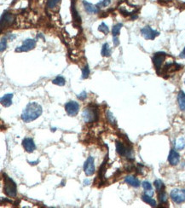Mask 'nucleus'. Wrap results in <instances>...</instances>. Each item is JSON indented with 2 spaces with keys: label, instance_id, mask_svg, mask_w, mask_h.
Returning a JSON list of instances; mask_svg holds the SVG:
<instances>
[{
  "label": "nucleus",
  "instance_id": "nucleus-1",
  "mask_svg": "<svg viewBox=\"0 0 185 208\" xmlns=\"http://www.w3.org/2000/svg\"><path fill=\"white\" fill-rule=\"evenodd\" d=\"M43 113V109L39 103L33 102H29L26 106V108L23 109L22 113V121L25 123H29L37 120L38 118Z\"/></svg>",
  "mask_w": 185,
  "mask_h": 208
},
{
  "label": "nucleus",
  "instance_id": "nucleus-2",
  "mask_svg": "<svg viewBox=\"0 0 185 208\" xmlns=\"http://www.w3.org/2000/svg\"><path fill=\"white\" fill-rule=\"evenodd\" d=\"M3 176H4V192H5V194L11 198L16 197V195H17L16 183L5 173L3 174Z\"/></svg>",
  "mask_w": 185,
  "mask_h": 208
},
{
  "label": "nucleus",
  "instance_id": "nucleus-3",
  "mask_svg": "<svg viewBox=\"0 0 185 208\" xmlns=\"http://www.w3.org/2000/svg\"><path fill=\"white\" fill-rule=\"evenodd\" d=\"M82 116L84 119V121L86 123L96 121L98 120V110L96 107L89 106L84 109Z\"/></svg>",
  "mask_w": 185,
  "mask_h": 208
},
{
  "label": "nucleus",
  "instance_id": "nucleus-4",
  "mask_svg": "<svg viewBox=\"0 0 185 208\" xmlns=\"http://www.w3.org/2000/svg\"><path fill=\"white\" fill-rule=\"evenodd\" d=\"M116 151L118 154L120 156H126L129 160H133L132 158V148L129 146H126L120 141H116Z\"/></svg>",
  "mask_w": 185,
  "mask_h": 208
},
{
  "label": "nucleus",
  "instance_id": "nucleus-5",
  "mask_svg": "<svg viewBox=\"0 0 185 208\" xmlns=\"http://www.w3.org/2000/svg\"><path fill=\"white\" fill-rule=\"evenodd\" d=\"M170 197L172 200L176 204H182L185 202V189H174L171 191Z\"/></svg>",
  "mask_w": 185,
  "mask_h": 208
},
{
  "label": "nucleus",
  "instance_id": "nucleus-6",
  "mask_svg": "<svg viewBox=\"0 0 185 208\" xmlns=\"http://www.w3.org/2000/svg\"><path fill=\"white\" fill-rule=\"evenodd\" d=\"M65 110L67 113L70 117H74L76 116L79 111V104L77 102L74 101H70L68 102L65 104Z\"/></svg>",
  "mask_w": 185,
  "mask_h": 208
},
{
  "label": "nucleus",
  "instance_id": "nucleus-7",
  "mask_svg": "<svg viewBox=\"0 0 185 208\" xmlns=\"http://www.w3.org/2000/svg\"><path fill=\"white\" fill-rule=\"evenodd\" d=\"M166 54L165 52H156L154 57H153V63L155 67V69L157 71V73L159 74V71L161 69V66L163 64L164 61L166 59Z\"/></svg>",
  "mask_w": 185,
  "mask_h": 208
},
{
  "label": "nucleus",
  "instance_id": "nucleus-8",
  "mask_svg": "<svg viewBox=\"0 0 185 208\" xmlns=\"http://www.w3.org/2000/svg\"><path fill=\"white\" fill-rule=\"evenodd\" d=\"M141 34L147 40H154L157 36H159V33L152 29L149 26H146L141 29Z\"/></svg>",
  "mask_w": 185,
  "mask_h": 208
},
{
  "label": "nucleus",
  "instance_id": "nucleus-9",
  "mask_svg": "<svg viewBox=\"0 0 185 208\" xmlns=\"http://www.w3.org/2000/svg\"><path fill=\"white\" fill-rule=\"evenodd\" d=\"M95 161L92 156H89L84 164V172L86 176L90 177L95 173Z\"/></svg>",
  "mask_w": 185,
  "mask_h": 208
},
{
  "label": "nucleus",
  "instance_id": "nucleus-10",
  "mask_svg": "<svg viewBox=\"0 0 185 208\" xmlns=\"http://www.w3.org/2000/svg\"><path fill=\"white\" fill-rule=\"evenodd\" d=\"M35 46H36V41L34 39H25L22 45L16 49V52H27L31 50H33Z\"/></svg>",
  "mask_w": 185,
  "mask_h": 208
},
{
  "label": "nucleus",
  "instance_id": "nucleus-11",
  "mask_svg": "<svg viewBox=\"0 0 185 208\" xmlns=\"http://www.w3.org/2000/svg\"><path fill=\"white\" fill-rule=\"evenodd\" d=\"M14 21H15V16L5 11L1 17V27L4 28L5 26H10L14 22Z\"/></svg>",
  "mask_w": 185,
  "mask_h": 208
},
{
  "label": "nucleus",
  "instance_id": "nucleus-12",
  "mask_svg": "<svg viewBox=\"0 0 185 208\" xmlns=\"http://www.w3.org/2000/svg\"><path fill=\"white\" fill-rule=\"evenodd\" d=\"M22 146L27 153H33L36 149L34 141L30 137H26L22 141Z\"/></svg>",
  "mask_w": 185,
  "mask_h": 208
},
{
  "label": "nucleus",
  "instance_id": "nucleus-13",
  "mask_svg": "<svg viewBox=\"0 0 185 208\" xmlns=\"http://www.w3.org/2000/svg\"><path fill=\"white\" fill-rule=\"evenodd\" d=\"M168 161L170 165H176L180 161V154L175 149H172L168 155Z\"/></svg>",
  "mask_w": 185,
  "mask_h": 208
},
{
  "label": "nucleus",
  "instance_id": "nucleus-14",
  "mask_svg": "<svg viewBox=\"0 0 185 208\" xmlns=\"http://www.w3.org/2000/svg\"><path fill=\"white\" fill-rule=\"evenodd\" d=\"M83 5L85 7V9L87 13L89 14H96L99 11V9L96 7V5H93L92 4H90L89 2H87L86 0L83 1Z\"/></svg>",
  "mask_w": 185,
  "mask_h": 208
},
{
  "label": "nucleus",
  "instance_id": "nucleus-15",
  "mask_svg": "<svg viewBox=\"0 0 185 208\" xmlns=\"http://www.w3.org/2000/svg\"><path fill=\"white\" fill-rule=\"evenodd\" d=\"M12 98H13V94L9 93V94H5L3 95L0 99L2 106H4L5 108H8L9 106L12 105Z\"/></svg>",
  "mask_w": 185,
  "mask_h": 208
},
{
  "label": "nucleus",
  "instance_id": "nucleus-16",
  "mask_svg": "<svg viewBox=\"0 0 185 208\" xmlns=\"http://www.w3.org/2000/svg\"><path fill=\"white\" fill-rule=\"evenodd\" d=\"M125 182L126 183L130 184L131 186L134 187V188H138V187H140V185H141L140 181L136 177H133V176H127V177H125Z\"/></svg>",
  "mask_w": 185,
  "mask_h": 208
},
{
  "label": "nucleus",
  "instance_id": "nucleus-17",
  "mask_svg": "<svg viewBox=\"0 0 185 208\" xmlns=\"http://www.w3.org/2000/svg\"><path fill=\"white\" fill-rule=\"evenodd\" d=\"M177 102L182 111H185V93L180 91L177 94Z\"/></svg>",
  "mask_w": 185,
  "mask_h": 208
},
{
  "label": "nucleus",
  "instance_id": "nucleus-18",
  "mask_svg": "<svg viewBox=\"0 0 185 208\" xmlns=\"http://www.w3.org/2000/svg\"><path fill=\"white\" fill-rule=\"evenodd\" d=\"M142 199L145 202V203L148 204V205H150L152 207H155L156 206V200H155V199H153L152 198V196H149V195H142Z\"/></svg>",
  "mask_w": 185,
  "mask_h": 208
},
{
  "label": "nucleus",
  "instance_id": "nucleus-19",
  "mask_svg": "<svg viewBox=\"0 0 185 208\" xmlns=\"http://www.w3.org/2000/svg\"><path fill=\"white\" fill-rule=\"evenodd\" d=\"M101 55L104 57H109L111 56V50H110L109 44L108 43H105L103 45L102 50H101Z\"/></svg>",
  "mask_w": 185,
  "mask_h": 208
},
{
  "label": "nucleus",
  "instance_id": "nucleus-20",
  "mask_svg": "<svg viewBox=\"0 0 185 208\" xmlns=\"http://www.w3.org/2000/svg\"><path fill=\"white\" fill-rule=\"evenodd\" d=\"M72 16H73V19L74 20V22H79L80 23L81 22V18L79 16V15L78 13L77 9L75 8V5H74V1L72 2Z\"/></svg>",
  "mask_w": 185,
  "mask_h": 208
},
{
  "label": "nucleus",
  "instance_id": "nucleus-21",
  "mask_svg": "<svg viewBox=\"0 0 185 208\" xmlns=\"http://www.w3.org/2000/svg\"><path fill=\"white\" fill-rule=\"evenodd\" d=\"M158 198H159V202H160V204H167L168 197L165 190H162V191H160V192H159Z\"/></svg>",
  "mask_w": 185,
  "mask_h": 208
},
{
  "label": "nucleus",
  "instance_id": "nucleus-22",
  "mask_svg": "<svg viewBox=\"0 0 185 208\" xmlns=\"http://www.w3.org/2000/svg\"><path fill=\"white\" fill-rule=\"evenodd\" d=\"M154 184H155V189H156V191L159 193V192H160V191L162 190H165V184L163 183V182L161 181V180H159V179H157V180H155V182H154Z\"/></svg>",
  "mask_w": 185,
  "mask_h": 208
},
{
  "label": "nucleus",
  "instance_id": "nucleus-23",
  "mask_svg": "<svg viewBox=\"0 0 185 208\" xmlns=\"http://www.w3.org/2000/svg\"><path fill=\"white\" fill-rule=\"evenodd\" d=\"M123 26V24L122 23H118L116 25H114L113 27L112 33L113 37H118L119 34H120V32L121 27Z\"/></svg>",
  "mask_w": 185,
  "mask_h": 208
},
{
  "label": "nucleus",
  "instance_id": "nucleus-24",
  "mask_svg": "<svg viewBox=\"0 0 185 208\" xmlns=\"http://www.w3.org/2000/svg\"><path fill=\"white\" fill-rule=\"evenodd\" d=\"M65 78L61 76H57L56 78H54L52 80V83L54 85H59V86H63L65 85Z\"/></svg>",
  "mask_w": 185,
  "mask_h": 208
},
{
  "label": "nucleus",
  "instance_id": "nucleus-25",
  "mask_svg": "<svg viewBox=\"0 0 185 208\" xmlns=\"http://www.w3.org/2000/svg\"><path fill=\"white\" fill-rule=\"evenodd\" d=\"M106 115H107V119H108V122L111 124V125H113V126H116L117 125V121L116 120H115V118H114V116H113V114L109 110H108L107 112H106Z\"/></svg>",
  "mask_w": 185,
  "mask_h": 208
},
{
  "label": "nucleus",
  "instance_id": "nucleus-26",
  "mask_svg": "<svg viewBox=\"0 0 185 208\" xmlns=\"http://www.w3.org/2000/svg\"><path fill=\"white\" fill-rule=\"evenodd\" d=\"M175 147H176V149L180 150V149H183L185 147V140L183 138H179L177 139V141L176 142V144H175Z\"/></svg>",
  "mask_w": 185,
  "mask_h": 208
},
{
  "label": "nucleus",
  "instance_id": "nucleus-27",
  "mask_svg": "<svg viewBox=\"0 0 185 208\" xmlns=\"http://www.w3.org/2000/svg\"><path fill=\"white\" fill-rule=\"evenodd\" d=\"M90 68H89V66L86 65L83 69H82V78L86 79L89 77L90 75Z\"/></svg>",
  "mask_w": 185,
  "mask_h": 208
},
{
  "label": "nucleus",
  "instance_id": "nucleus-28",
  "mask_svg": "<svg viewBox=\"0 0 185 208\" xmlns=\"http://www.w3.org/2000/svg\"><path fill=\"white\" fill-rule=\"evenodd\" d=\"M98 31L103 33L104 34H108V33H109V28H108V26L104 22H103L99 26V27H98Z\"/></svg>",
  "mask_w": 185,
  "mask_h": 208
},
{
  "label": "nucleus",
  "instance_id": "nucleus-29",
  "mask_svg": "<svg viewBox=\"0 0 185 208\" xmlns=\"http://www.w3.org/2000/svg\"><path fill=\"white\" fill-rule=\"evenodd\" d=\"M7 47V38L6 37H3L1 39V41H0V50L1 52H3L5 50V49Z\"/></svg>",
  "mask_w": 185,
  "mask_h": 208
},
{
  "label": "nucleus",
  "instance_id": "nucleus-30",
  "mask_svg": "<svg viewBox=\"0 0 185 208\" xmlns=\"http://www.w3.org/2000/svg\"><path fill=\"white\" fill-rule=\"evenodd\" d=\"M110 3H111V0H102V1H100L99 3L96 5V7L98 9L99 8H103V7H106V6L110 5Z\"/></svg>",
  "mask_w": 185,
  "mask_h": 208
},
{
  "label": "nucleus",
  "instance_id": "nucleus-31",
  "mask_svg": "<svg viewBox=\"0 0 185 208\" xmlns=\"http://www.w3.org/2000/svg\"><path fill=\"white\" fill-rule=\"evenodd\" d=\"M61 0H47V7L50 9H53Z\"/></svg>",
  "mask_w": 185,
  "mask_h": 208
},
{
  "label": "nucleus",
  "instance_id": "nucleus-32",
  "mask_svg": "<svg viewBox=\"0 0 185 208\" xmlns=\"http://www.w3.org/2000/svg\"><path fill=\"white\" fill-rule=\"evenodd\" d=\"M142 188H143V189H144L145 191L151 190V189H152V184H151L149 182H148V181H144V182H142Z\"/></svg>",
  "mask_w": 185,
  "mask_h": 208
},
{
  "label": "nucleus",
  "instance_id": "nucleus-33",
  "mask_svg": "<svg viewBox=\"0 0 185 208\" xmlns=\"http://www.w3.org/2000/svg\"><path fill=\"white\" fill-rule=\"evenodd\" d=\"M86 97H87V93L85 91H82L79 95H78V98L79 100H81V101H84L85 99H86Z\"/></svg>",
  "mask_w": 185,
  "mask_h": 208
},
{
  "label": "nucleus",
  "instance_id": "nucleus-34",
  "mask_svg": "<svg viewBox=\"0 0 185 208\" xmlns=\"http://www.w3.org/2000/svg\"><path fill=\"white\" fill-rule=\"evenodd\" d=\"M113 45L114 46H118L120 44L119 38L118 37H113Z\"/></svg>",
  "mask_w": 185,
  "mask_h": 208
},
{
  "label": "nucleus",
  "instance_id": "nucleus-35",
  "mask_svg": "<svg viewBox=\"0 0 185 208\" xmlns=\"http://www.w3.org/2000/svg\"><path fill=\"white\" fill-rule=\"evenodd\" d=\"M145 195H149V196H153V195H154V191H153V189H151V190L145 191Z\"/></svg>",
  "mask_w": 185,
  "mask_h": 208
},
{
  "label": "nucleus",
  "instance_id": "nucleus-36",
  "mask_svg": "<svg viewBox=\"0 0 185 208\" xmlns=\"http://www.w3.org/2000/svg\"><path fill=\"white\" fill-rule=\"evenodd\" d=\"M179 57L180 58H182V59H185V47L184 49H183V50L181 52L180 55H179Z\"/></svg>",
  "mask_w": 185,
  "mask_h": 208
},
{
  "label": "nucleus",
  "instance_id": "nucleus-37",
  "mask_svg": "<svg viewBox=\"0 0 185 208\" xmlns=\"http://www.w3.org/2000/svg\"><path fill=\"white\" fill-rule=\"evenodd\" d=\"M90 181L89 180V179H86L85 181H84V185L86 186V185H89L90 184Z\"/></svg>",
  "mask_w": 185,
  "mask_h": 208
},
{
  "label": "nucleus",
  "instance_id": "nucleus-38",
  "mask_svg": "<svg viewBox=\"0 0 185 208\" xmlns=\"http://www.w3.org/2000/svg\"><path fill=\"white\" fill-rule=\"evenodd\" d=\"M28 163H29V164H30V165H36V164H38V163H39V161H33V162H31V161H28Z\"/></svg>",
  "mask_w": 185,
  "mask_h": 208
},
{
  "label": "nucleus",
  "instance_id": "nucleus-39",
  "mask_svg": "<svg viewBox=\"0 0 185 208\" xmlns=\"http://www.w3.org/2000/svg\"><path fill=\"white\" fill-rule=\"evenodd\" d=\"M184 84H185V81H184Z\"/></svg>",
  "mask_w": 185,
  "mask_h": 208
}]
</instances>
